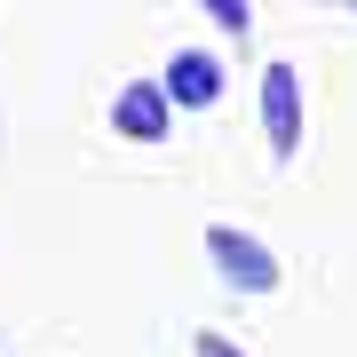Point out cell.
Instances as JSON below:
<instances>
[{
  "mask_svg": "<svg viewBox=\"0 0 357 357\" xmlns=\"http://www.w3.org/2000/svg\"><path fill=\"white\" fill-rule=\"evenodd\" d=\"M206 262H215L222 286H238V294H270L286 278V262L270 255L255 230H238V222H206Z\"/></svg>",
  "mask_w": 357,
  "mask_h": 357,
  "instance_id": "1",
  "label": "cell"
},
{
  "mask_svg": "<svg viewBox=\"0 0 357 357\" xmlns=\"http://www.w3.org/2000/svg\"><path fill=\"white\" fill-rule=\"evenodd\" d=\"M349 8H357V0H349Z\"/></svg>",
  "mask_w": 357,
  "mask_h": 357,
  "instance_id": "7",
  "label": "cell"
},
{
  "mask_svg": "<svg viewBox=\"0 0 357 357\" xmlns=\"http://www.w3.org/2000/svg\"><path fill=\"white\" fill-rule=\"evenodd\" d=\"M262 135H270V159L302 151V72L294 64H262Z\"/></svg>",
  "mask_w": 357,
  "mask_h": 357,
  "instance_id": "2",
  "label": "cell"
},
{
  "mask_svg": "<svg viewBox=\"0 0 357 357\" xmlns=\"http://www.w3.org/2000/svg\"><path fill=\"white\" fill-rule=\"evenodd\" d=\"M199 8L215 16V24H222L230 40H246V32H255V8H246V0H199Z\"/></svg>",
  "mask_w": 357,
  "mask_h": 357,
  "instance_id": "5",
  "label": "cell"
},
{
  "mask_svg": "<svg viewBox=\"0 0 357 357\" xmlns=\"http://www.w3.org/2000/svg\"><path fill=\"white\" fill-rule=\"evenodd\" d=\"M167 96H175L183 112H206V103L222 96V64H215L206 48H183L175 64H167Z\"/></svg>",
  "mask_w": 357,
  "mask_h": 357,
  "instance_id": "4",
  "label": "cell"
},
{
  "mask_svg": "<svg viewBox=\"0 0 357 357\" xmlns=\"http://www.w3.org/2000/svg\"><path fill=\"white\" fill-rule=\"evenodd\" d=\"M167 119H175L167 79H135V88H119V103H112V128L128 143H167Z\"/></svg>",
  "mask_w": 357,
  "mask_h": 357,
  "instance_id": "3",
  "label": "cell"
},
{
  "mask_svg": "<svg viewBox=\"0 0 357 357\" xmlns=\"http://www.w3.org/2000/svg\"><path fill=\"white\" fill-rule=\"evenodd\" d=\"M191 349H199V357H246L238 342H222V333H191Z\"/></svg>",
  "mask_w": 357,
  "mask_h": 357,
  "instance_id": "6",
  "label": "cell"
}]
</instances>
